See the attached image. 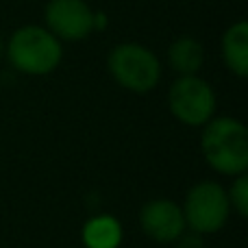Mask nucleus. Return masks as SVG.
<instances>
[{
    "label": "nucleus",
    "mask_w": 248,
    "mask_h": 248,
    "mask_svg": "<svg viewBox=\"0 0 248 248\" xmlns=\"http://www.w3.org/2000/svg\"><path fill=\"white\" fill-rule=\"evenodd\" d=\"M168 109L176 122L189 128H201L216 116V90L201 74L176 77L168 90Z\"/></svg>",
    "instance_id": "obj_4"
},
{
    "label": "nucleus",
    "mask_w": 248,
    "mask_h": 248,
    "mask_svg": "<svg viewBox=\"0 0 248 248\" xmlns=\"http://www.w3.org/2000/svg\"><path fill=\"white\" fill-rule=\"evenodd\" d=\"M4 57L24 77H48L63 61V42L44 24H22L4 42Z\"/></svg>",
    "instance_id": "obj_1"
},
{
    "label": "nucleus",
    "mask_w": 248,
    "mask_h": 248,
    "mask_svg": "<svg viewBox=\"0 0 248 248\" xmlns=\"http://www.w3.org/2000/svg\"><path fill=\"white\" fill-rule=\"evenodd\" d=\"M201 128V153L207 166L222 176L244 174L248 170L246 124L231 116H214Z\"/></svg>",
    "instance_id": "obj_2"
},
{
    "label": "nucleus",
    "mask_w": 248,
    "mask_h": 248,
    "mask_svg": "<svg viewBox=\"0 0 248 248\" xmlns=\"http://www.w3.org/2000/svg\"><path fill=\"white\" fill-rule=\"evenodd\" d=\"M107 70L111 78L131 94H150L161 83V59L140 42H120L109 50Z\"/></svg>",
    "instance_id": "obj_3"
},
{
    "label": "nucleus",
    "mask_w": 248,
    "mask_h": 248,
    "mask_svg": "<svg viewBox=\"0 0 248 248\" xmlns=\"http://www.w3.org/2000/svg\"><path fill=\"white\" fill-rule=\"evenodd\" d=\"M166 59L168 65L176 72V77L201 74L202 65H205V46L201 39L192 37V35H181L170 42L166 50Z\"/></svg>",
    "instance_id": "obj_9"
},
{
    "label": "nucleus",
    "mask_w": 248,
    "mask_h": 248,
    "mask_svg": "<svg viewBox=\"0 0 248 248\" xmlns=\"http://www.w3.org/2000/svg\"><path fill=\"white\" fill-rule=\"evenodd\" d=\"M172 246L174 248H205L202 235H198V233H194V231H185L179 240L172 242Z\"/></svg>",
    "instance_id": "obj_12"
},
{
    "label": "nucleus",
    "mask_w": 248,
    "mask_h": 248,
    "mask_svg": "<svg viewBox=\"0 0 248 248\" xmlns=\"http://www.w3.org/2000/svg\"><path fill=\"white\" fill-rule=\"evenodd\" d=\"M107 26H109L107 16H105L100 9H96V11H94V31H96V33H100V31H105Z\"/></svg>",
    "instance_id": "obj_13"
},
{
    "label": "nucleus",
    "mask_w": 248,
    "mask_h": 248,
    "mask_svg": "<svg viewBox=\"0 0 248 248\" xmlns=\"http://www.w3.org/2000/svg\"><path fill=\"white\" fill-rule=\"evenodd\" d=\"M183 218L187 231L198 235H211L224 229L231 216L227 189L218 181H198L189 187L183 205Z\"/></svg>",
    "instance_id": "obj_5"
},
{
    "label": "nucleus",
    "mask_w": 248,
    "mask_h": 248,
    "mask_svg": "<svg viewBox=\"0 0 248 248\" xmlns=\"http://www.w3.org/2000/svg\"><path fill=\"white\" fill-rule=\"evenodd\" d=\"M231 187L227 189L229 196V205H231V211H235L240 218H246L248 216V174H237L231 176Z\"/></svg>",
    "instance_id": "obj_11"
},
{
    "label": "nucleus",
    "mask_w": 248,
    "mask_h": 248,
    "mask_svg": "<svg viewBox=\"0 0 248 248\" xmlns=\"http://www.w3.org/2000/svg\"><path fill=\"white\" fill-rule=\"evenodd\" d=\"M94 11L85 0H48L44 26L59 42H83L94 35Z\"/></svg>",
    "instance_id": "obj_6"
},
{
    "label": "nucleus",
    "mask_w": 248,
    "mask_h": 248,
    "mask_svg": "<svg viewBox=\"0 0 248 248\" xmlns=\"http://www.w3.org/2000/svg\"><path fill=\"white\" fill-rule=\"evenodd\" d=\"M4 42H7V39H4L2 31H0V59H2V57H4Z\"/></svg>",
    "instance_id": "obj_14"
},
{
    "label": "nucleus",
    "mask_w": 248,
    "mask_h": 248,
    "mask_svg": "<svg viewBox=\"0 0 248 248\" xmlns=\"http://www.w3.org/2000/svg\"><path fill=\"white\" fill-rule=\"evenodd\" d=\"M220 57L231 74L237 78L248 77V24L244 20L227 26L220 39Z\"/></svg>",
    "instance_id": "obj_8"
},
{
    "label": "nucleus",
    "mask_w": 248,
    "mask_h": 248,
    "mask_svg": "<svg viewBox=\"0 0 248 248\" xmlns=\"http://www.w3.org/2000/svg\"><path fill=\"white\" fill-rule=\"evenodd\" d=\"M140 227L157 244H172L185 231V218L179 202L172 198H153L140 209Z\"/></svg>",
    "instance_id": "obj_7"
},
{
    "label": "nucleus",
    "mask_w": 248,
    "mask_h": 248,
    "mask_svg": "<svg viewBox=\"0 0 248 248\" xmlns=\"http://www.w3.org/2000/svg\"><path fill=\"white\" fill-rule=\"evenodd\" d=\"M122 224L109 214H100L83 224L81 240L85 248H120L122 244Z\"/></svg>",
    "instance_id": "obj_10"
}]
</instances>
